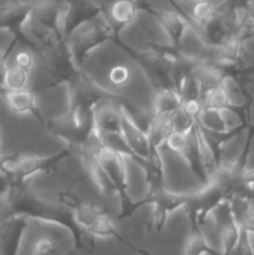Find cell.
Masks as SVG:
<instances>
[{"label":"cell","mask_w":254,"mask_h":255,"mask_svg":"<svg viewBox=\"0 0 254 255\" xmlns=\"http://www.w3.org/2000/svg\"><path fill=\"white\" fill-rule=\"evenodd\" d=\"M72 216H74V221L77 226L84 231L89 232L90 234L95 237V238H114L117 241L122 242L133 249L136 253L139 255H151L148 252L142 251V249L137 248L133 244L127 242L126 239L122 238L117 232L116 227H115L114 222L111 221L109 216L105 213L104 209L100 206L94 203H81L76 209L72 211Z\"/></svg>","instance_id":"obj_2"},{"label":"cell","mask_w":254,"mask_h":255,"mask_svg":"<svg viewBox=\"0 0 254 255\" xmlns=\"http://www.w3.org/2000/svg\"><path fill=\"white\" fill-rule=\"evenodd\" d=\"M191 233L187 239L184 255H222V252L214 251L207 243L203 233L201 232V226L197 222H191Z\"/></svg>","instance_id":"obj_15"},{"label":"cell","mask_w":254,"mask_h":255,"mask_svg":"<svg viewBox=\"0 0 254 255\" xmlns=\"http://www.w3.org/2000/svg\"><path fill=\"white\" fill-rule=\"evenodd\" d=\"M102 141V139H101ZM95 157L97 162L101 164L102 168L107 172L112 181L116 184L119 189V194L125 192L126 189V166H125L124 157L121 153H119L115 149L105 146L101 143L99 148L91 154Z\"/></svg>","instance_id":"obj_7"},{"label":"cell","mask_w":254,"mask_h":255,"mask_svg":"<svg viewBox=\"0 0 254 255\" xmlns=\"http://www.w3.org/2000/svg\"><path fill=\"white\" fill-rule=\"evenodd\" d=\"M84 157L86 158L89 174L91 176L95 184L99 187L100 191H101L105 196H117V194H119V189H117L116 184L112 181L111 177L107 174V172L102 168L101 164H100L99 162L95 159V157L91 156V154H85Z\"/></svg>","instance_id":"obj_11"},{"label":"cell","mask_w":254,"mask_h":255,"mask_svg":"<svg viewBox=\"0 0 254 255\" xmlns=\"http://www.w3.org/2000/svg\"><path fill=\"white\" fill-rule=\"evenodd\" d=\"M138 5L134 0H115L110 6V15L116 24L125 26L136 17Z\"/></svg>","instance_id":"obj_17"},{"label":"cell","mask_w":254,"mask_h":255,"mask_svg":"<svg viewBox=\"0 0 254 255\" xmlns=\"http://www.w3.org/2000/svg\"><path fill=\"white\" fill-rule=\"evenodd\" d=\"M189 1H192V2H197V1H201V0H189Z\"/></svg>","instance_id":"obj_27"},{"label":"cell","mask_w":254,"mask_h":255,"mask_svg":"<svg viewBox=\"0 0 254 255\" xmlns=\"http://www.w3.org/2000/svg\"><path fill=\"white\" fill-rule=\"evenodd\" d=\"M156 115H172L182 107V97L174 89H158L153 97Z\"/></svg>","instance_id":"obj_13"},{"label":"cell","mask_w":254,"mask_h":255,"mask_svg":"<svg viewBox=\"0 0 254 255\" xmlns=\"http://www.w3.org/2000/svg\"><path fill=\"white\" fill-rule=\"evenodd\" d=\"M0 136H1V132H0Z\"/></svg>","instance_id":"obj_28"},{"label":"cell","mask_w":254,"mask_h":255,"mask_svg":"<svg viewBox=\"0 0 254 255\" xmlns=\"http://www.w3.org/2000/svg\"><path fill=\"white\" fill-rule=\"evenodd\" d=\"M107 99L100 89L95 87L85 77H75L71 81V107L84 106L94 109L100 101Z\"/></svg>","instance_id":"obj_9"},{"label":"cell","mask_w":254,"mask_h":255,"mask_svg":"<svg viewBox=\"0 0 254 255\" xmlns=\"http://www.w3.org/2000/svg\"><path fill=\"white\" fill-rule=\"evenodd\" d=\"M11 187V179L5 172L0 171V197H5Z\"/></svg>","instance_id":"obj_25"},{"label":"cell","mask_w":254,"mask_h":255,"mask_svg":"<svg viewBox=\"0 0 254 255\" xmlns=\"http://www.w3.org/2000/svg\"><path fill=\"white\" fill-rule=\"evenodd\" d=\"M131 70L127 66H124V65L114 66L109 71V81L116 87L126 86L129 82V80H131Z\"/></svg>","instance_id":"obj_20"},{"label":"cell","mask_w":254,"mask_h":255,"mask_svg":"<svg viewBox=\"0 0 254 255\" xmlns=\"http://www.w3.org/2000/svg\"><path fill=\"white\" fill-rule=\"evenodd\" d=\"M222 255H224V254H223V253H222Z\"/></svg>","instance_id":"obj_29"},{"label":"cell","mask_w":254,"mask_h":255,"mask_svg":"<svg viewBox=\"0 0 254 255\" xmlns=\"http://www.w3.org/2000/svg\"><path fill=\"white\" fill-rule=\"evenodd\" d=\"M187 142H188V132L172 131L171 133L168 134V137H167L164 144H166L171 151L182 154V152L186 148Z\"/></svg>","instance_id":"obj_21"},{"label":"cell","mask_w":254,"mask_h":255,"mask_svg":"<svg viewBox=\"0 0 254 255\" xmlns=\"http://www.w3.org/2000/svg\"><path fill=\"white\" fill-rule=\"evenodd\" d=\"M5 204V197H0V207Z\"/></svg>","instance_id":"obj_26"},{"label":"cell","mask_w":254,"mask_h":255,"mask_svg":"<svg viewBox=\"0 0 254 255\" xmlns=\"http://www.w3.org/2000/svg\"><path fill=\"white\" fill-rule=\"evenodd\" d=\"M122 111V127L121 132L128 144L129 149L142 164H146L147 159L151 156V152L154 147H152L149 137L147 132H144L138 125L134 122L133 117L129 116L126 107L121 106Z\"/></svg>","instance_id":"obj_4"},{"label":"cell","mask_w":254,"mask_h":255,"mask_svg":"<svg viewBox=\"0 0 254 255\" xmlns=\"http://www.w3.org/2000/svg\"><path fill=\"white\" fill-rule=\"evenodd\" d=\"M15 65L21 69L26 70V71L31 72L32 67L35 65V59H34V55L31 54L30 51L25 50V51H20L19 54L15 56Z\"/></svg>","instance_id":"obj_23"},{"label":"cell","mask_w":254,"mask_h":255,"mask_svg":"<svg viewBox=\"0 0 254 255\" xmlns=\"http://www.w3.org/2000/svg\"><path fill=\"white\" fill-rule=\"evenodd\" d=\"M69 153L70 151H64L54 157L9 156L2 171L9 176L11 183H24L29 177H32L34 174L54 169L55 166Z\"/></svg>","instance_id":"obj_3"},{"label":"cell","mask_w":254,"mask_h":255,"mask_svg":"<svg viewBox=\"0 0 254 255\" xmlns=\"http://www.w3.org/2000/svg\"><path fill=\"white\" fill-rule=\"evenodd\" d=\"M30 79V71L21 69L19 66L7 67L6 74L4 79V86L2 91H17V90H24L27 87Z\"/></svg>","instance_id":"obj_19"},{"label":"cell","mask_w":254,"mask_h":255,"mask_svg":"<svg viewBox=\"0 0 254 255\" xmlns=\"http://www.w3.org/2000/svg\"><path fill=\"white\" fill-rule=\"evenodd\" d=\"M173 131L172 127L171 115H156L151 120L147 128V134L149 137L152 147L159 148L162 144H164L167 137Z\"/></svg>","instance_id":"obj_14"},{"label":"cell","mask_w":254,"mask_h":255,"mask_svg":"<svg viewBox=\"0 0 254 255\" xmlns=\"http://www.w3.org/2000/svg\"><path fill=\"white\" fill-rule=\"evenodd\" d=\"M92 120H94L95 131L99 134L121 132V106L106 102V99L102 100L92 110Z\"/></svg>","instance_id":"obj_8"},{"label":"cell","mask_w":254,"mask_h":255,"mask_svg":"<svg viewBox=\"0 0 254 255\" xmlns=\"http://www.w3.org/2000/svg\"><path fill=\"white\" fill-rule=\"evenodd\" d=\"M1 95L4 96L7 106L14 114L16 115H32L39 119V109L36 105V97L29 90H17V91H2Z\"/></svg>","instance_id":"obj_10"},{"label":"cell","mask_w":254,"mask_h":255,"mask_svg":"<svg viewBox=\"0 0 254 255\" xmlns=\"http://www.w3.org/2000/svg\"><path fill=\"white\" fill-rule=\"evenodd\" d=\"M218 12V7L214 5L211 0H201V1L193 2L192 7V17L191 20L193 21L194 26L199 30L203 25L211 21Z\"/></svg>","instance_id":"obj_18"},{"label":"cell","mask_w":254,"mask_h":255,"mask_svg":"<svg viewBox=\"0 0 254 255\" xmlns=\"http://www.w3.org/2000/svg\"><path fill=\"white\" fill-rule=\"evenodd\" d=\"M5 204L17 216L36 218L65 227L71 233L75 247L80 251L92 252L95 249V237L80 228L74 221L72 211L64 206H54L44 202L24 183H11L5 196Z\"/></svg>","instance_id":"obj_1"},{"label":"cell","mask_w":254,"mask_h":255,"mask_svg":"<svg viewBox=\"0 0 254 255\" xmlns=\"http://www.w3.org/2000/svg\"><path fill=\"white\" fill-rule=\"evenodd\" d=\"M156 15L174 44H179L184 32L187 31V26L189 22L188 17L176 11H157Z\"/></svg>","instance_id":"obj_12"},{"label":"cell","mask_w":254,"mask_h":255,"mask_svg":"<svg viewBox=\"0 0 254 255\" xmlns=\"http://www.w3.org/2000/svg\"><path fill=\"white\" fill-rule=\"evenodd\" d=\"M149 201L154 206L151 222H149V228L154 232H161L166 226L169 214L176 209L186 206L187 198L169 193L163 188H158L152 189L149 193Z\"/></svg>","instance_id":"obj_5"},{"label":"cell","mask_w":254,"mask_h":255,"mask_svg":"<svg viewBox=\"0 0 254 255\" xmlns=\"http://www.w3.org/2000/svg\"><path fill=\"white\" fill-rule=\"evenodd\" d=\"M27 218L12 214L0 222V255H19Z\"/></svg>","instance_id":"obj_6"},{"label":"cell","mask_w":254,"mask_h":255,"mask_svg":"<svg viewBox=\"0 0 254 255\" xmlns=\"http://www.w3.org/2000/svg\"><path fill=\"white\" fill-rule=\"evenodd\" d=\"M202 104L203 107L207 110H217V111H222V110H233L237 112V110L234 109V106L232 105V96L223 86H218L216 89H212L206 91L204 94H202ZM238 114V112H237ZM239 115V114H238ZM241 116V115H239ZM241 119L243 120V117L241 116Z\"/></svg>","instance_id":"obj_16"},{"label":"cell","mask_w":254,"mask_h":255,"mask_svg":"<svg viewBox=\"0 0 254 255\" xmlns=\"http://www.w3.org/2000/svg\"><path fill=\"white\" fill-rule=\"evenodd\" d=\"M32 255H62L60 247L50 238H40L36 241Z\"/></svg>","instance_id":"obj_22"},{"label":"cell","mask_w":254,"mask_h":255,"mask_svg":"<svg viewBox=\"0 0 254 255\" xmlns=\"http://www.w3.org/2000/svg\"><path fill=\"white\" fill-rule=\"evenodd\" d=\"M16 42V40H14L11 45L7 47V50L5 51H1L0 50V94L2 92V86H4V79H5V74H6V70H7V57H9L10 52L12 51L14 49V44Z\"/></svg>","instance_id":"obj_24"}]
</instances>
